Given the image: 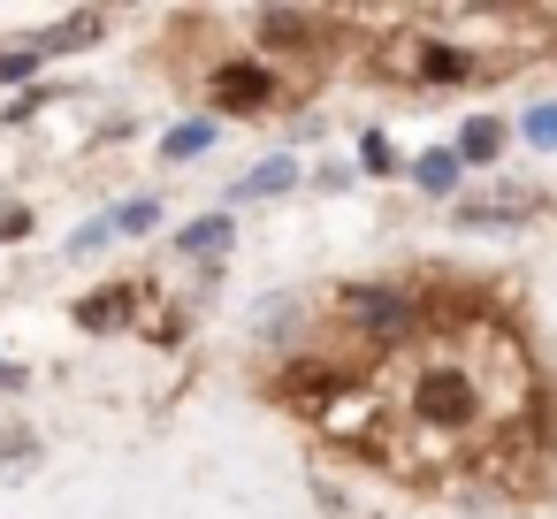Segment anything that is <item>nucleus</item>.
Instances as JSON below:
<instances>
[{"instance_id":"f257e3e1","label":"nucleus","mask_w":557,"mask_h":519,"mask_svg":"<svg viewBox=\"0 0 557 519\" xmlns=\"http://www.w3.org/2000/svg\"><path fill=\"white\" fill-rule=\"evenodd\" d=\"M405 420L428 435H473V428H488V390L458 351H435L405 382Z\"/></svg>"},{"instance_id":"f03ea898","label":"nucleus","mask_w":557,"mask_h":519,"mask_svg":"<svg viewBox=\"0 0 557 519\" xmlns=\"http://www.w3.org/2000/svg\"><path fill=\"white\" fill-rule=\"evenodd\" d=\"M336 321L351 329L359 351H397V344L420 336V298L405 283H351L336 298Z\"/></svg>"},{"instance_id":"7ed1b4c3","label":"nucleus","mask_w":557,"mask_h":519,"mask_svg":"<svg viewBox=\"0 0 557 519\" xmlns=\"http://www.w3.org/2000/svg\"><path fill=\"white\" fill-rule=\"evenodd\" d=\"M275 100H283V85L260 54H230V62L207 70V108L214 115H268Z\"/></svg>"},{"instance_id":"20e7f679","label":"nucleus","mask_w":557,"mask_h":519,"mask_svg":"<svg viewBox=\"0 0 557 519\" xmlns=\"http://www.w3.org/2000/svg\"><path fill=\"white\" fill-rule=\"evenodd\" d=\"M275 397H283V405H298L306 420H336L344 374H336V367H321V359H290V367L275 374Z\"/></svg>"},{"instance_id":"39448f33","label":"nucleus","mask_w":557,"mask_h":519,"mask_svg":"<svg viewBox=\"0 0 557 519\" xmlns=\"http://www.w3.org/2000/svg\"><path fill=\"white\" fill-rule=\"evenodd\" d=\"M138 313H146L138 283H100V291L77 298V329L85 336H123V329H138Z\"/></svg>"},{"instance_id":"423d86ee","label":"nucleus","mask_w":557,"mask_h":519,"mask_svg":"<svg viewBox=\"0 0 557 519\" xmlns=\"http://www.w3.org/2000/svg\"><path fill=\"white\" fill-rule=\"evenodd\" d=\"M283 191H298V161H290V153H268V161H252V169L230 184V199H283Z\"/></svg>"},{"instance_id":"0eeeda50","label":"nucleus","mask_w":557,"mask_h":519,"mask_svg":"<svg viewBox=\"0 0 557 519\" xmlns=\"http://www.w3.org/2000/svg\"><path fill=\"white\" fill-rule=\"evenodd\" d=\"M412 54H420V77L428 85H466L473 77V47H458V39H420Z\"/></svg>"},{"instance_id":"6e6552de","label":"nucleus","mask_w":557,"mask_h":519,"mask_svg":"<svg viewBox=\"0 0 557 519\" xmlns=\"http://www.w3.org/2000/svg\"><path fill=\"white\" fill-rule=\"evenodd\" d=\"M405 176H412V184H420V191H428V199H450V191H458V184H466V161H458V153H450V146H428V153H420V161H412V169H405Z\"/></svg>"},{"instance_id":"1a4fd4ad","label":"nucleus","mask_w":557,"mask_h":519,"mask_svg":"<svg viewBox=\"0 0 557 519\" xmlns=\"http://www.w3.org/2000/svg\"><path fill=\"white\" fill-rule=\"evenodd\" d=\"M450 153H458L466 169H496V161H504V123H496V115H473V123L458 131Z\"/></svg>"},{"instance_id":"9d476101","label":"nucleus","mask_w":557,"mask_h":519,"mask_svg":"<svg viewBox=\"0 0 557 519\" xmlns=\"http://www.w3.org/2000/svg\"><path fill=\"white\" fill-rule=\"evenodd\" d=\"M176 252H184V260H222V252H230V214H191V222L176 230Z\"/></svg>"},{"instance_id":"9b49d317","label":"nucleus","mask_w":557,"mask_h":519,"mask_svg":"<svg viewBox=\"0 0 557 519\" xmlns=\"http://www.w3.org/2000/svg\"><path fill=\"white\" fill-rule=\"evenodd\" d=\"M260 39H268V47H313V39H321V16H298V9H268V16H260Z\"/></svg>"},{"instance_id":"f8f14e48","label":"nucleus","mask_w":557,"mask_h":519,"mask_svg":"<svg viewBox=\"0 0 557 519\" xmlns=\"http://www.w3.org/2000/svg\"><path fill=\"white\" fill-rule=\"evenodd\" d=\"M214 138H222V123H176L169 138H161V161H199V153H214Z\"/></svg>"},{"instance_id":"ddd939ff","label":"nucleus","mask_w":557,"mask_h":519,"mask_svg":"<svg viewBox=\"0 0 557 519\" xmlns=\"http://www.w3.org/2000/svg\"><path fill=\"white\" fill-rule=\"evenodd\" d=\"M108 230H115V237H146V230H161V199H153V191H138V199L108 207Z\"/></svg>"},{"instance_id":"4468645a","label":"nucleus","mask_w":557,"mask_h":519,"mask_svg":"<svg viewBox=\"0 0 557 519\" xmlns=\"http://www.w3.org/2000/svg\"><path fill=\"white\" fill-rule=\"evenodd\" d=\"M39 70H47L39 39H16V47H0V85H32Z\"/></svg>"},{"instance_id":"2eb2a0df","label":"nucleus","mask_w":557,"mask_h":519,"mask_svg":"<svg viewBox=\"0 0 557 519\" xmlns=\"http://www.w3.org/2000/svg\"><path fill=\"white\" fill-rule=\"evenodd\" d=\"M519 138H527L534 153H557V100H534V108L519 115Z\"/></svg>"},{"instance_id":"dca6fc26","label":"nucleus","mask_w":557,"mask_h":519,"mask_svg":"<svg viewBox=\"0 0 557 519\" xmlns=\"http://www.w3.org/2000/svg\"><path fill=\"white\" fill-rule=\"evenodd\" d=\"M359 169H367V176H405V161H397V146H389L382 131L359 138Z\"/></svg>"},{"instance_id":"f3484780","label":"nucleus","mask_w":557,"mask_h":519,"mask_svg":"<svg viewBox=\"0 0 557 519\" xmlns=\"http://www.w3.org/2000/svg\"><path fill=\"white\" fill-rule=\"evenodd\" d=\"M39 458V435L32 428H0V473H9V466H32Z\"/></svg>"},{"instance_id":"a211bd4d","label":"nucleus","mask_w":557,"mask_h":519,"mask_svg":"<svg viewBox=\"0 0 557 519\" xmlns=\"http://www.w3.org/2000/svg\"><path fill=\"white\" fill-rule=\"evenodd\" d=\"M108 245H115V230H108V214H92V222L70 237V260H92V252H108Z\"/></svg>"},{"instance_id":"6ab92c4d","label":"nucleus","mask_w":557,"mask_h":519,"mask_svg":"<svg viewBox=\"0 0 557 519\" xmlns=\"http://www.w3.org/2000/svg\"><path fill=\"white\" fill-rule=\"evenodd\" d=\"M16 237H32V207L0 199V245H16Z\"/></svg>"},{"instance_id":"aec40b11","label":"nucleus","mask_w":557,"mask_h":519,"mask_svg":"<svg viewBox=\"0 0 557 519\" xmlns=\"http://www.w3.org/2000/svg\"><path fill=\"white\" fill-rule=\"evenodd\" d=\"M39 108H47V92H24V100H9V123H32Z\"/></svg>"},{"instance_id":"412c9836","label":"nucleus","mask_w":557,"mask_h":519,"mask_svg":"<svg viewBox=\"0 0 557 519\" xmlns=\"http://www.w3.org/2000/svg\"><path fill=\"white\" fill-rule=\"evenodd\" d=\"M0 390H24V367H0Z\"/></svg>"}]
</instances>
